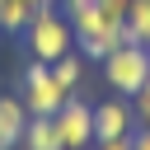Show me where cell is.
<instances>
[{
    "label": "cell",
    "mask_w": 150,
    "mask_h": 150,
    "mask_svg": "<svg viewBox=\"0 0 150 150\" xmlns=\"http://www.w3.org/2000/svg\"><path fill=\"white\" fill-rule=\"evenodd\" d=\"M145 75H150V47H141V42H122V47H112V52L103 56V80H108V89L122 94V98L141 94Z\"/></svg>",
    "instance_id": "cell-3"
},
{
    "label": "cell",
    "mask_w": 150,
    "mask_h": 150,
    "mask_svg": "<svg viewBox=\"0 0 150 150\" xmlns=\"http://www.w3.org/2000/svg\"><path fill=\"white\" fill-rule=\"evenodd\" d=\"M141 122H136V108L117 94V98H103L94 103V141H117V136H131Z\"/></svg>",
    "instance_id": "cell-6"
},
{
    "label": "cell",
    "mask_w": 150,
    "mask_h": 150,
    "mask_svg": "<svg viewBox=\"0 0 150 150\" xmlns=\"http://www.w3.org/2000/svg\"><path fill=\"white\" fill-rule=\"evenodd\" d=\"M19 98H23V108H28V117H52L70 94L56 84V75H52V66L47 61H28V70H23V89H19Z\"/></svg>",
    "instance_id": "cell-4"
},
{
    "label": "cell",
    "mask_w": 150,
    "mask_h": 150,
    "mask_svg": "<svg viewBox=\"0 0 150 150\" xmlns=\"http://www.w3.org/2000/svg\"><path fill=\"white\" fill-rule=\"evenodd\" d=\"M0 5H5V0H0Z\"/></svg>",
    "instance_id": "cell-19"
},
{
    "label": "cell",
    "mask_w": 150,
    "mask_h": 150,
    "mask_svg": "<svg viewBox=\"0 0 150 150\" xmlns=\"http://www.w3.org/2000/svg\"><path fill=\"white\" fill-rule=\"evenodd\" d=\"M127 42L150 47V0H131L127 5Z\"/></svg>",
    "instance_id": "cell-10"
},
{
    "label": "cell",
    "mask_w": 150,
    "mask_h": 150,
    "mask_svg": "<svg viewBox=\"0 0 150 150\" xmlns=\"http://www.w3.org/2000/svg\"><path fill=\"white\" fill-rule=\"evenodd\" d=\"M28 5H33V9H38V5H52V0H28Z\"/></svg>",
    "instance_id": "cell-18"
},
{
    "label": "cell",
    "mask_w": 150,
    "mask_h": 150,
    "mask_svg": "<svg viewBox=\"0 0 150 150\" xmlns=\"http://www.w3.org/2000/svg\"><path fill=\"white\" fill-rule=\"evenodd\" d=\"M52 75H56V84L66 89V94H75L80 89V80H84V52H66V56H56L52 61Z\"/></svg>",
    "instance_id": "cell-9"
},
{
    "label": "cell",
    "mask_w": 150,
    "mask_h": 150,
    "mask_svg": "<svg viewBox=\"0 0 150 150\" xmlns=\"http://www.w3.org/2000/svg\"><path fill=\"white\" fill-rule=\"evenodd\" d=\"M94 150H131V136H117V141H94Z\"/></svg>",
    "instance_id": "cell-14"
},
{
    "label": "cell",
    "mask_w": 150,
    "mask_h": 150,
    "mask_svg": "<svg viewBox=\"0 0 150 150\" xmlns=\"http://www.w3.org/2000/svg\"><path fill=\"white\" fill-rule=\"evenodd\" d=\"M131 150H150V131H145V127L131 131Z\"/></svg>",
    "instance_id": "cell-15"
},
{
    "label": "cell",
    "mask_w": 150,
    "mask_h": 150,
    "mask_svg": "<svg viewBox=\"0 0 150 150\" xmlns=\"http://www.w3.org/2000/svg\"><path fill=\"white\" fill-rule=\"evenodd\" d=\"M23 127H28V108H23V98L0 94V150H19Z\"/></svg>",
    "instance_id": "cell-7"
},
{
    "label": "cell",
    "mask_w": 150,
    "mask_h": 150,
    "mask_svg": "<svg viewBox=\"0 0 150 150\" xmlns=\"http://www.w3.org/2000/svg\"><path fill=\"white\" fill-rule=\"evenodd\" d=\"M141 94H145V98H150V75H145V84H141Z\"/></svg>",
    "instance_id": "cell-17"
},
{
    "label": "cell",
    "mask_w": 150,
    "mask_h": 150,
    "mask_svg": "<svg viewBox=\"0 0 150 150\" xmlns=\"http://www.w3.org/2000/svg\"><path fill=\"white\" fill-rule=\"evenodd\" d=\"M52 122H56L61 150H94V103H84V98L70 94V98L52 112Z\"/></svg>",
    "instance_id": "cell-5"
},
{
    "label": "cell",
    "mask_w": 150,
    "mask_h": 150,
    "mask_svg": "<svg viewBox=\"0 0 150 150\" xmlns=\"http://www.w3.org/2000/svg\"><path fill=\"white\" fill-rule=\"evenodd\" d=\"M19 150H61L56 122H52V117H28V127H23V141H19Z\"/></svg>",
    "instance_id": "cell-8"
},
{
    "label": "cell",
    "mask_w": 150,
    "mask_h": 150,
    "mask_svg": "<svg viewBox=\"0 0 150 150\" xmlns=\"http://www.w3.org/2000/svg\"><path fill=\"white\" fill-rule=\"evenodd\" d=\"M23 38H28V56H33V61H47V66L75 47V28H70V19L56 9V0L33 9V19H28Z\"/></svg>",
    "instance_id": "cell-1"
},
{
    "label": "cell",
    "mask_w": 150,
    "mask_h": 150,
    "mask_svg": "<svg viewBox=\"0 0 150 150\" xmlns=\"http://www.w3.org/2000/svg\"><path fill=\"white\" fill-rule=\"evenodd\" d=\"M28 19H33V5H28V0H5V5H0V28H5V33H23Z\"/></svg>",
    "instance_id": "cell-11"
},
{
    "label": "cell",
    "mask_w": 150,
    "mask_h": 150,
    "mask_svg": "<svg viewBox=\"0 0 150 150\" xmlns=\"http://www.w3.org/2000/svg\"><path fill=\"white\" fill-rule=\"evenodd\" d=\"M131 108H136V122L150 131V98H145V94H131Z\"/></svg>",
    "instance_id": "cell-12"
},
{
    "label": "cell",
    "mask_w": 150,
    "mask_h": 150,
    "mask_svg": "<svg viewBox=\"0 0 150 150\" xmlns=\"http://www.w3.org/2000/svg\"><path fill=\"white\" fill-rule=\"evenodd\" d=\"M98 5H103L112 19H127V5H131V0H98Z\"/></svg>",
    "instance_id": "cell-13"
},
{
    "label": "cell",
    "mask_w": 150,
    "mask_h": 150,
    "mask_svg": "<svg viewBox=\"0 0 150 150\" xmlns=\"http://www.w3.org/2000/svg\"><path fill=\"white\" fill-rule=\"evenodd\" d=\"M89 5H98V0H66V14H80V9H89Z\"/></svg>",
    "instance_id": "cell-16"
},
{
    "label": "cell",
    "mask_w": 150,
    "mask_h": 150,
    "mask_svg": "<svg viewBox=\"0 0 150 150\" xmlns=\"http://www.w3.org/2000/svg\"><path fill=\"white\" fill-rule=\"evenodd\" d=\"M66 19H70V28H75V47H80L84 56H94V61H103L112 47L127 42V19H112L103 5H89V9L66 14Z\"/></svg>",
    "instance_id": "cell-2"
}]
</instances>
